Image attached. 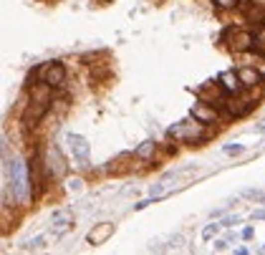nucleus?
Segmentation results:
<instances>
[{"mask_svg": "<svg viewBox=\"0 0 265 255\" xmlns=\"http://www.w3.org/2000/svg\"><path fill=\"white\" fill-rule=\"evenodd\" d=\"M189 116L192 119H197V121H202V124H207V126H212V124H220V109L215 106V104H207V101H197L195 106H192V111H189Z\"/></svg>", "mask_w": 265, "mask_h": 255, "instance_id": "0eeeda50", "label": "nucleus"}, {"mask_svg": "<svg viewBox=\"0 0 265 255\" xmlns=\"http://www.w3.org/2000/svg\"><path fill=\"white\" fill-rule=\"evenodd\" d=\"M222 40L233 53H250L255 46V33H250L245 28H225Z\"/></svg>", "mask_w": 265, "mask_h": 255, "instance_id": "7ed1b4c3", "label": "nucleus"}, {"mask_svg": "<svg viewBox=\"0 0 265 255\" xmlns=\"http://www.w3.org/2000/svg\"><path fill=\"white\" fill-rule=\"evenodd\" d=\"M46 243H48V235H38V238H33V240H25L20 250H25V253H28V250H41Z\"/></svg>", "mask_w": 265, "mask_h": 255, "instance_id": "dca6fc26", "label": "nucleus"}, {"mask_svg": "<svg viewBox=\"0 0 265 255\" xmlns=\"http://www.w3.org/2000/svg\"><path fill=\"white\" fill-rule=\"evenodd\" d=\"M260 250H263V253H265V245H263V248H260Z\"/></svg>", "mask_w": 265, "mask_h": 255, "instance_id": "cd10ccee", "label": "nucleus"}, {"mask_svg": "<svg viewBox=\"0 0 265 255\" xmlns=\"http://www.w3.org/2000/svg\"><path fill=\"white\" fill-rule=\"evenodd\" d=\"M220 228H222V225H215V223H212V225H207V228L202 230V240H212V238L217 235V230H220Z\"/></svg>", "mask_w": 265, "mask_h": 255, "instance_id": "aec40b11", "label": "nucleus"}, {"mask_svg": "<svg viewBox=\"0 0 265 255\" xmlns=\"http://www.w3.org/2000/svg\"><path fill=\"white\" fill-rule=\"evenodd\" d=\"M197 99H202L207 104H215L217 109H225V104H227V89L222 86L220 81H207L205 86L197 89Z\"/></svg>", "mask_w": 265, "mask_h": 255, "instance_id": "39448f33", "label": "nucleus"}, {"mask_svg": "<svg viewBox=\"0 0 265 255\" xmlns=\"http://www.w3.org/2000/svg\"><path fill=\"white\" fill-rule=\"evenodd\" d=\"M227 245H230L227 240H215V243H212V248H215L217 253H225V250H227Z\"/></svg>", "mask_w": 265, "mask_h": 255, "instance_id": "5701e85b", "label": "nucleus"}, {"mask_svg": "<svg viewBox=\"0 0 265 255\" xmlns=\"http://www.w3.org/2000/svg\"><path fill=\"white\" fill-rule=\"evenodd\" d=\"M151 202H154L151 197H149V200H141V202H136V205H134V210H144V207H146V205H151Z\"/></svg>", "mask_w": 265, "mask_h": 255, "instance_id": "a878e982", "label": "nucleus"}, {"mask_svg": "<svg viewBox=\"0 0 265 255\" xmlns=\"http://www.w3.org/2000/svg\"><path fill=\"white\" fill-rule=\"evenodd\" d=\"M238 76L243 81V89H258L260 83H263V76H260V71L255 66H243L238 71Z\"/></svg>", "mask_w": 265, "mask_h": 255, "instance_id": "f8f14e48", "label": "nucleus"}, {"mask_svg": "<svg viewBox=\"0 0 265 255\" xmlns=\"http://www.w3.org/2000/svg\"><path fill=\"white\" fill-rule=\"evenodd\" d=\"M46 164H48V172L53 177H61L66 172V162L58 152V147H48V154H46Z\"/></svg>", "mask_w": 265, "mask_h": 255, "instance_id": "9b49d317", "label": "nucleus"}, {"mask_svg": "<svg viewBox=\"0 0 265 255\" xmlns=\"http://www.w3.org/2000/svg\"><path fill=\"white\" fill-rule=\"evenodd\" d=\"M255 109V99L253 96H233V99H227V104H225V114L227 116H245L248 111H253Z\"/></svg>", "mask_w": 265, "mask_h": 255, "instance_id": "6e6552de", "label": "nucleus"}, {"mask_svg": "<svg viewBox=\"0 0 265 255\" xmlns=\"http://www.w3.org/2000/svg\"><path fill=\"white\" fill-rule=\"evenodd\" d=\"M167 137L177 144H189V147H202L205 142H210L212 132L207 129V124L197 121V119H189V121H177L169 126Z\"/></svg>", "mask_w": 265, "mask_h": 255, "instance_id": "f257e3e1", "label": "nucleus"}, {"mask_svg": "<svg viewBox=\"0 0 265 255\" xmlns=\"http://www.w3.org/2000/svg\"><path fill=\"white\" fill-rule=\"evenodd\" d=\"M240 197L253 200V202H265V192H260V190H243V195H240Z\"/></svg>", "mask_w": 265, "mask_h": 255, "instance_id": "6ab92c4d", "label": "nucleus"}, {"mask_svg": "<svg viewBox=\"0 0 265 255\" xmlns=\"http://www.w3.org/2000/svg\"><path fill=\"white\" fill-rule=\"evenodd\" d=\"M30 187H33V182H30V169H28V164H23L20 159H13V162H10V192H13V200H15L18 205L28 202V200L33 197Z\"/></svg>", "mask_w": 265, "mask_h": 255, "instance_id": "f03ea898", "label": "nucleus"}, {"mask_svg": "<svg viewBox=\"0 0 265 255\" xmlns=\"http://www.w3.org/2000/svg\"><path fill=\"white\" fill-rule=\"evenodd\" d=\"M114 233H117V225H114V223H99V225H94V228L89 230L86 240H89V245L99 248V245H104Z\"/></svg>", "mask_w": 265, "mask_h": 255, "instance_id": "9d476101", "label": "nucleus"}, {"mask_svg": "<svg viewBox=\"0 0 265 255\" xmlns=\"http://www.w3.org/2000/svg\"><path fill=\"white\" fill-rule=\"evenodd\" d=\"M220 83L227 89V94H230V96H235V94L243 91V81H240L238 71H225V73H220Z\"/></svg>", "mask_w": 265, "mask_h": 255, "instance_id": "ddd939ff", "label": "nucleus"}, {"mask_svg": "<svg viewBox=\"0 0 265 255\" xmlns=\"http://www.w3.org/2000/svg\"><path fill=\"white\" fill-rule=\"evenodd\" d=\"M169 182H172V180H164V177H162L159 182H154V185L149 187V197L154 200V202L162 200V197H167V195L172 192V185H169Z\"/></svg>", "mask_w": 265, "mask_h": 255, "instance_id": "2eb2a0df", "label": "nucleus"}, {"mask_svg": "<svg viewBox=\"0 0 265 255\" xmlns=\"http://www.w3.org/2000/svg\"><path fill=\"white\" fill-rule=\"evenodd\" d=\"M222 152H225L227 157H238V154H243V152H245V144H238V142H235V144H225V147H222Z\"/></svg>", "mask_w": 265, "mask_h": 255, "instance_id": "a211bd4d", "label": "nucleus"}, {"mask_svg": "<svg viewBox=\"0 0 265 255\" xmlns=\"http://www.w3.org/2000/svg\"><path fill=\"white\" fill-rule=\"evenodd\" d=\"M253 238H255V230L253 228H245L243 230V240H253Z\"/></svg>", "mask_w": 265, "mask_h": 255, "instance_id": "393cba45", "label": "nucleus"}, {"mask_svg": "<svg viewBox=\"0 0 265 255\" xmlns=\"http://www.w3.org/2000/svg\"><path fill=\"white\" fill-rule=\"evenodd\" d=\"M220 225H222V228H235V225H240V218H238V215H227V218H222Z\"/></svg>", "mask_w": 265, "mask_h": 255, "instance_id": "4be33fe9", "label": "nucleus"}, {"mask_svg": "<svg viewBox=\"0 0 265 255\" xmlns=\"http://www.w3.org/2000/svg\"><path fill=\"white\" fill-rule=\"evenodd\" d=\"M53 109V99H30V104L25 106L23 116H20V124L25 126V129H33V126H38L46 114Z\"/></svg>", "mask_w": 265, "mask_h": 255, "instance_id": "20e7f679", "label": "nucleus"}, {"mask_svg": "<svg viewBox=\"0 0 265 255\" xmlns=\"http://www.w3.org/2000/svg\"><path fill=\"white\" fill-rule=\"evenodd\" d=\"M253 220H265V210H255L253 212Z\"/></svg>", "mask_w": 265, "mask_h": 255, "instance_id": "bb28decb", "label": "nucleus"}, {"mask_svg": "<svg viewBox=\"0 0 265 255\" xmlns=\"http://www.w3.org/2000/svg\"><path fill=\"white\" fill-rule=\"evenodd\" d=\"M212 5L217 10H235L240 5V0H212Z\"/></svg>", "mask_w": 265, "mask_h": 255, "instance_id": "f3484780", "label": "nucleus"}, {"mask_svg": "<svg viewBox=\"0 0 265 255\" xmlns=\"http://www.w3.org/2000/svg\"><path fill=\"white\" fill-rule=\"evenodd\" d=\"M38 76H41V81H46L51 89H61L63 83H66V66L61 61H51L46 63L43 68H38Z\"/></svg>", "mask_w": 265, "mask_h": 255, "instance_id": "423d86ee", "label": "nucleus"}, {"mask_svg": "<svg viewBox=\"0 0 265 255\" xmlns=\"http://www.w3.org/2000/svg\"><path fill=\"white\" fill-rule=\"evenodd\" d=\"M66 144L71 149V154L79 159V164H86L89 162V154H91V144L81 137V134H66Z\"/></svg>", "mask_w": 265, "mask_h": 255, "instance_id": "1a4fd4ad", "label": "nucleus"}, {"mask_svg": "<svg viewBox=\"0 0 265 255\" xmlns=\"http://www.w3.org/2000/svg\"><path fill=\"white\" fill-rule=\"evenodd\" d=\"M81 185H84V182H81L79 177H73V180H68V190H81Z\"/></svg>", "mask_w": 265, "mask_h": 255, "instance_id": "b1692460", "label": "nucleus"}, {"mask_svg": "<svg viewBox=\"0 0 265 255\" xmlns=\"http://www.w3.org/2000/svg\"><path fill=\"white\" fill-rule=\"evenodd\" d=\"M253 66L260 71V76L265 78V56H260V53H255V58H253Z\"/></svg>", "mask_w": 265, "mask_h": 255, "instance_id": "412c9836", "label": "nucleus"}, {"mask_svg": "<svg viewBox=\"0 0 265 255\" xmlns=\"http://www.w3.org/2000/svg\"><path fill=\"white\" fill-rule=\"evenodd\" d=\"M154 154H157V142H144V144H139L136 147V152H134V157L139 159V162H151L154 159Z\"/></svg>", "mask_w": 265, "mask_h": 255, "instance_id": "4468645a", "label": "nucleus"}]
</instances>
